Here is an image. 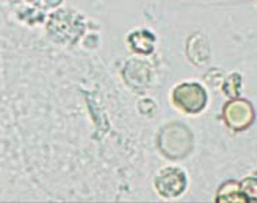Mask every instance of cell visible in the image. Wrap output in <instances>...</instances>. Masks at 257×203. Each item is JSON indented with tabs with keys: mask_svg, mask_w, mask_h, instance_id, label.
Here are the masks:
<instances>
[{
	"mask_svg": "<svg viewBox=\"0 0 257 203\" xmlns=\"http://www.w3.org/2000/svg\"><path fill=\"white\" fill-rule=\"evenodd\" d=\"M130 41H131L134 49L138 51V52L149 53L153 51V41H154V38H153L151 34H149V37H146L143 40V38L139 37V33H136L134 36H131Z\"/></svg>",
	"mask_w": 257,
	"mask_h": 203,
	"instance_id": "obj_5",
	"label": "cell"
},
{
	"mask_svg": "<svg viewBox=\"0 0 257 203\" xmlns=\"http://www.w3.org/2000/svg\"><path fill=\"white\" fill-rule=\"evenodd\" d=\"M223 116L226 123L231 128L242 130L250 124L253 119V111L248 101H234L224 107Z\"/></svg>",
	"mask_w": 257,
	"mask_h": 203,
	"instance_id": "obj_3",
	"label": "cell"
},
{
	"mask_svg": "<svg viewBox=\"0 0 257 203\" xmlns=\"http://www.w3.org/2000/svg\"><path fill=\"white\" fill-rule=\"evenodd\" d=\"M239 192L245 202H257V180L248 177L239 185Z\"/></svg>",
	"mask_w": 257,
	"mask_h": 203,
	"instance_id": "obj_4",
	"label": "cell"
},
{
	"mask_svg": "<svg viewBox=\"0 0 257 203\" xmlns=\"http://www.w3.org/2000/svg\"><path fill=\"white\" fill-rule=\"evenodd\" d=\"M174 105L185 114H199L206 107L207 94L204 89L197 83H183L173 91Z\"/></svg>",
	"mask_w": 257,
	"mask_h": 203,
	"instance_id": "obj_1",
	"label": "cell"
},
{
	"mask_svg": "<svg viewBox=\"0 0 257 203\" xmlns=\"http://www.w3.org/2000/svg\"><path fill=\"white\" fill-rule=\"evenodd\" d=\"M155 188L164 198H177L183 194L187 187V177L183 170L178 168H165L155 176Z\"/></svg>",
	"mask_w": 257,
	"mask_h": 203,
	"instance_id": "obj_2",
	"label": "cell"
}]
</instances>
